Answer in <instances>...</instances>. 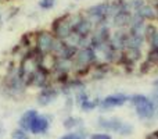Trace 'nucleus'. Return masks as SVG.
<instances>
[{
  "label": "nucleus",
  "mask_w": 158,
  "mask_h": 139,
  "mask_svg": "<svg viewBox=\"0 0 158 139\" xmlns=\"http://www.w3.org/2000/svg\"><path fill=\"white\" fill-rule=\"evenodd\" d=\"M129 103L133 106L135 113L140 120L148 121L156 117L157 104L150 96L142 95V93H135V95H131Z\"/></svg>",
  "instance_id": "1"
},
{
  "label": "nucleus",
  "mask_w": 158,
  "mask_h": 139,
  "mask_svg": "<svg viewBox=\"0 0 158 139\" xmlns=\"http://www.w3.org/2000/svg\"><path fill=\"white\" fill-rule=\"evenodd\" d=\"M83 13L85 15L92 20L94 27L110 24V20H111L110 18V0H104V2H100L97 4L89 6L83 10Z\"/></svg>",
  "instance_id": "2"
},
{
  "label": "nucleus",
  "mask_w": 158,
  "mask_h": 139,
  "mask_svg": "<svg viewBox=\"0 0 158 139\" xmlns=\"http://www.w3.org/2000/svg\"><path fill=\"white\" fill-rule=\"evenodd\" d=\"M50 31L53 32V35L60 41H67L69 38L74 29H72V21H71V11L58 15L57 18L53 20Z\"/></svg>",
  "instance_id": "3"
},
{
  "label": "nucleus",
  "mask_w": 158,
  "mask_h": 139,
  "mask_svg": "<svg viewBox=\"0 0 158 139\" xmlns=\"http://www.w3.org/2000/svg\"><path fill=\"white\" fill-rule=\"evenodd\" d=\"M97 125L100 128L106 129L108 132H117V134L122 135V137H128L133 132V127L128 123H123L121 118L118 117H98Z\"/></svg>",
  "instance_id": "4"
},
{
  "label": "nucleus",
  "mask_w": 158,
  "mask_h": 139,
  "mask_svg": "<svg viewBox=\"0 0 158 139\" xmlns=\"http://www.w3.org/2000/svg\"><path fill=\"white\" fill-rule=\"evenodd\" d=\"M56 43H57V38L53 35L50 29H40L36 32L35 50L40 54H53Z\"/></svg>",
  "instance_id": "5"
},
{
  "label": "nucleus",
  "mask_w": 158,
  "mask_h": 139,
  "mask_svg": "<svg viewBox=\"0 0 158 139\" xmlns=\"http://www.w3.org/2000/svg\"><path fill=\"white\" fill-rule=\"evenodd\" d=\"M60 95L61 93H60L58 85L50 84V85H47V86L42 88V89L39 90L38 96H36V103H38V106H40V107H47L49 104L54 103Z\"/></svg>",
  "instance_id": "6"
},
{
  "label": "nucleus",
  "mask_w": 158,
  "mask_h": 139,
  "mask_svg": "<svg viewBox=\"0 0 158 139\" xmlns=\"http://www.w3.org/2000/svg\"><path fill=\"white\" fill-rule=\"evenodd\" d=\"M131 95H126L123 92H115L111 95H107L106 98L101 99L100 102V109L101 110H110V109H115V107H122L125 106L129 102Z\"/></svg>",
  "instance_id": "7"
},
{
  "label": "nucleus",
  "mask_w": 158,
  "mask_h": 139,
  "mask_svg": "<svg viewBox=\"0 0 158 139\" xmlns=\"http://www.w3.org/2000/svg\"><path fill=\"white\" fill-rule=\"evenodd\" d=\"M50 84H53L50 71H47L46 68H43V67H39V68L33 72V75L31 76L28 88H36V89L40 90L42 88L47 86V85H50Z\"/></svg>",
  "instance_id": "8"
},
{
  "label": "nucleus",
  "mask_w": 158,
  "mask_h": 139,
  "mask_svg": "<svg viewBox=\"0 0 158 139\" xmlns=\"http://www.w3.org/2000/svg\"><path fill=\"white\" fill-rule=\"evenodd\" d=\"M132 15H133V13L129 8H123L112 15L110 25L112 29H128L132 21Z\"/></svg>",
  "instance_id": "9"
},
{
  "label": "nucleus",
  "mask_w": 158,
  "mask_h": 139,
  "mask_svg": "<svg viewBox=\"0 0 158 139\" xmlns=\"http://www.w3.org/2000/svg\"><path fill=\"white\" fill-rule=\"evenodd\" d=\"M128 42V31L126 29H112L111 38H110V46L119 53H123L126 49Z\"/></svg>",
  "instance_id": "10"
},
{
  "label": "nucleus",
  "mask_w": 158,
  "mask_h": 139,
  "mask_svg": "<svg viewBox=\"0 0 158 139\" xmlns=\"http://www.w3.org/2000/svg\"><path fill=\"white\" fill-rule=\"evenodd\" d=\"M50 120L52 118L49 115H40L39 114L38 117L33 120L32 125H31V131L33 135H42V134H46L50 128Z\"/></svg>",
  "instance_id": "11"
},
{
  "label": "nucleus",
  "mask_w": 158,
  "mask_h": 139,
  "mask_svg": "<svg viewBox=\"0 0 158 139\" xmlns=\"http://www.w3.org/2000/svg\"><path fill=\"white\" fill-rule=\"evenodd\" d=\"M133 14L139 15L140 18H143L144 21H157V11H156V8H154V6L151 4L148 0L140 8H137Z\"/></svg>",
  "instance_id": "12"
},
{
  "label": "nucleus",
  "mask_w": 158,
  "mask_h": 139,
  "mask_svg": "<svg viewBox=\"0 0 158 139\" xmlns=\"http://www.w3.org/2000/svg\"><path fill=\"white\" fill-rule=\"evenodd\" d=\"M38 115H39L38 110H35V109L27 110V111L21 115V118H19V121H18L19 128L24 129V131H27V132H29L31 131V125H32L33 120H35Z\"/></svg>",
  "instance_id": "13"
},
{
  "label": "nucleus",
  "mask_w": 158,
  "mask_h": 139,
  "mask_svg": "<svg viewBox=\"0 0 158 139\" xmlns=\"http://www.w3.org/2000/svg\"><path fill=\"white\" fill-rule=\"evenodd\" d=\"M146 22L143 18H140L139 15L133 14L132 15V21H131V25L128 28V33L129 35H143L144 32V27H146Z\"/></svg>",
  "instance_id": "14"
},
{
  "label": "nucleus",
  "mask_w": 158,
  "mask_h": 139,
  "mask_svg": "<svg viewBox=\"0 0 158 139\" xmlns=\"http://www.w3.org/2000/svg\"><path fill=\"white\" fill-rule=\"evenodd\" d=\"M158 32V22L157 21H148L146 22V27H144V32H143V35H144V39H146V43H147L148 41H150L151 38H153L154 35Z\"/></svg>",
  "instance_id": "15"
},
{
  "label": "nucleus",
  "mask_w": 158,
  "mask_h": 139,
  "mask_svg": "<svg viewBox=\"0 0 158 139\" xmlns=\"http://www.w3.org/2000/svg\"><path fill=\"white\" fill-rule=\"evenodd\" d=\"M100 102H101V98H94V99H89V100H86L83 104H81V110L82 111H93L94 109H97L98 106H100Z\"/></svg>",
  "instance_id": "16"
},
{
  "label": "nucleus",
  "mask_w": 158,
  "mask_h": 139,
  "mask_svg": "<svg viewBox=\"0 0 158 139\" xmlns=\"http://www.w3.org/2000/svg\"><path fill=\"white\" fill-rule=\"evenodd\" d=\"M82 123H83V121H82L81 118L69 115V117H67L65 120H64L63 125H64V128H67V129H75V128H78V127H81Z\"/></svg>",
  "instance_id": "17"
},
{
  "label": "nucleus",
  "mask_w": 158,
  "mask_h": 139,
  "mask_svg": "<svg viewBox=\"0 0 158 139\" xmlns=\"http://www.w3.org/2000/svg\"><path fill=\"white\" fill-rule=\"evenodd\" d=\"M56 4H57V0H38V7L44 11L53 10Z\"/></svg>",
  "instance_id": "18"
},
{
  "label": "nucleus",
  "mask_w": 158,
  "mask_h": 139,
  "mask_svg": "<svg viewBox=\"0 0 158 139\" xmlns=\"http://www.w3.org/2000/svg\"><path fill=\"white\" fill-rule=\"evenodd\" d=\"M87 135L82 131H77V132H69V134L63 135L60 139H86Z\"/></svg>",
  "instance_id": "19"
},
{
  "label": "nucleus",
  "mask_w": 158,
  "mask_h": 139,
  "mask_svg": "<svg viewBox=\"0 0 158 139\" xmlns=\"http://www.w3.org/2000/svg\"><path fill=\"white\" fill-rule=\"evenodd\" d=\"M146 2H147V0H128V8L132 13H135V11L142 7Z\"/></svg>",
  "instance_id": "20"
},
{
  "label": "nucleus",
  "mask_w": 158,
  "mask_h": 139,
  "mask_svg": "<svg viewBox=\"0 0 158 139\" xmlns=\"http://www.w3.org/2000/svg\"><path fill=\"white\" fill-rule=\"evenodd\" d=\"M11 138H13V139H29V135H28V132L24 131V129L17 128V129H14V131H13Z\"/></svg>",
  "instance_id": "21"
},
{
  "label": "nucleus",
  "mask_w": 158,
  "mask_h": 139,
  "mask_svg": "<svg viewBox=\"0 0 158 139\" xmlns=\"http://www.w3.org/2000/svg\"><path fill=\"white\" fill-rule=\"evenodd\" d=\"M147 46L148 49H154V50H158V32L156 35L153 36V38L150 39V41L147 42Z\"/></svg>",
  "instance_id": "22"
},
{
  "label": "nucleus",
  "mask_w": 158,
  "mask_h": 139,
  "mask_svg": "<svg viewBox=\"0 0 158 139\" xmlns=\"http://www.w3.org/2000/svg\"><path fill=\"white\" fill-rule=\"evenodd\" d=\"M153 86L156 88V89H154L153 93H151V99L156 102V104H158V78L153 81Z\"/></svg>",
  "instance_id": "23"
},
{
  "label": "nucleus",
  "mask_w": 158,
  "mask_h": 139,
  "mask_svg": "<svg viewBox=\"0 0 158 139\" xmlns=\"http://www.w3.org/2000/svg\"><path fill=\"white\" fill-rule=\"evenodd\" d=\"M90 139H112L110 134H93L90 135Z\"/></svg>",
  "instance_id": "24"
},
{
  "label": "nucleus",
  "mask_w": 158,
  "mask_h": 139,
  "mask_svg": "<svg viewBox=\"0 0 158 139\" xmlns=\"http://www.w3.org/2000/svg\"><path fill=\"white\" fill-rule=\"evenodd\" d=\"M150 3L154 6V8H156V11H157V22H158V0H151Z\"/></svg>",
  "instance_id": "25"
},
{
  "label": "nucleus",
  "mask_w": 158,
  "mask_h": 139,
  "mask_svg": "<svg viewBox=\"0 0 158 139\" xmlns=\"http://www.w3.org/2000/svg\"><path fill=\"white\" fill-rule=\"evenodd\" d=\"M3 21H4V15H3V11H2V8H0V27L3 25Z\"/></svg>",
  "instance_id": "26"
},
{
  "label": "nucleus",
  "mask_w": 158,
  "mask_h": 139,
  "mask_svg": "<svg viewBox=\"0 0 158 139\" xmlns=\"http://www.w3.org/2000/svg\"><path fill=\"white\" fill-rule=\"evenodd\" d=\"M3 135H4V127H3V124L0 123V138H2Z\"/></svg>",
  "instance_id": "27"
},
{
  "label": "nucleus",
  "mask_w": 158,
  "mask_h": 139,
  "mask_svg": "<svg viewBox=\"0 0 158 139\" xmlns=\"http://www.w3.org/2000/svg\"><path fill=\"white\" fill-rule=\"evenodd\" d=\"M154 134H156V135H158V131H154Z\"/></svg>",
  "instance_id": "28"
},
{
  "label": "nucleus",
  "mask_w": 158,
  "mask_h": 139,
  "mask_svg": "<svg viewBox=\"0 0 158 139\" xmlns=\"http://www.w3.org/2000/svg\"><path fill=\"white\" fill-rule=\"evenodd\" d=\"M75 2H81V0H75Z\"/></svg>",
  "instance_id": "29"
}]
</instances>
